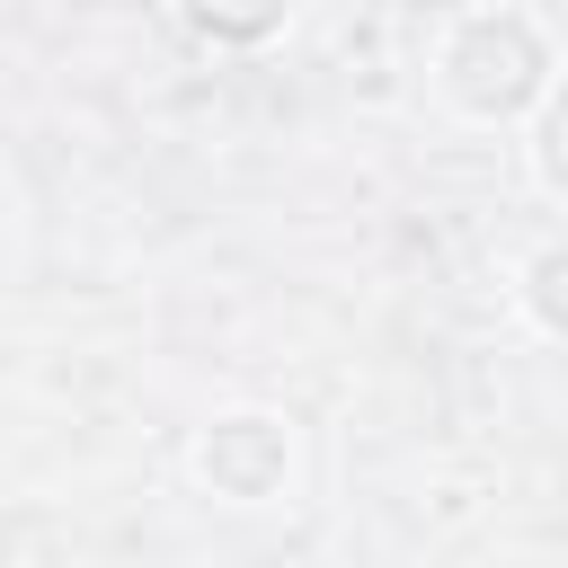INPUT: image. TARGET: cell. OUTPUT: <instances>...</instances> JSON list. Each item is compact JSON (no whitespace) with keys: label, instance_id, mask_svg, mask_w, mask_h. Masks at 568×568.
<instances>
[{"label":"cell","instance_id":"7a4b0ae2","mask_svg":"<svg viewBox=\"0 0 568 568\" xmlns=\"http://www.w3.org/2000/svg\"><path fill=\"white\" fill-rule=\"evenodd\" d=\"M195 479L222 506H275L293 488V426L275 408H231L195 435Z\"/></svg>","mask_w":568,"mask_h":568},{"label":"cell","instance_id":"277c9868","mask_svg":"<svg viewBox=\"0 0 568 568\" xmlns=\"http://www.w3.org/2000/svg\"><path fill=\"white\" fill-rule=\"evenodd\" d=\"M178 18L195 36H213V44H257V36H275L293 18V0H178Z\"/></svg>","mask_w":568,"mask_h":568},{"label":"cell","instance_id":"3957f363","mask_svg":"<svg viewBox=\"0 0 568 568\" xmlns=\"http://www.w3.org/2000/svg\"><path fill=\"white\" fill-rule=\"evenodd\" d=\"M515 302L541 337H568V240H541L524 266H515Z\"/></svg>","mask_w":568,"mask_h":568},{"label":"cell","instance_id":"6da1fadb","mask_svg":"<svg viewBox=\"0 0 568 568\" xmlns=\"http://www.w3.org/2000/svg\"><path fill=\"white\" fill-rule=\"evenodd\" d=\"M435 89L470 115V124H506L524 106H541L550 89V44L524 9H462L435 44Z\"/></svg>","mask_w":568,"mask_h":568},{"label":"cell","instance_id":"5b68a950","mask_svg":"<svg viewBox=\"0 0 568 568\" xmlns=\"http://www.w3.org/2000/svg\"><path fill=\"white\" fill-rule=\"evenodd\" d=\"M532 178H541V195L568 204V80L541 89V115H532Z\"/></svg>","mask_w":568,"mask_h":568}]
</instances>
